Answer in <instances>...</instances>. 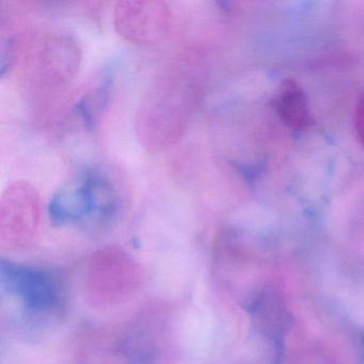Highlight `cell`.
<instances>
[{
    "label": "cell",
    "mask_w": 364,
    "mask_h": 364,
    "mask_svg": "<svg viewBox=\"0 0 364 364\" xmlns=\"http://www.w3.org/2000/svg\"><path fill=\"white\" fill-rule=\"evenodd\" d=\"M0 294L9 327L23 333H41L65 316L67 287L54 270L1 259Z\"/></svg>",
    "instance_id": "obj_1"
},
{
    "label": "cell",
    "mask_w": 364,
    "mask_h": 364,
    "mask_svg": "<svg viewBox=\"0 0 364 364\" xmlns=\"http://www.w3.org/2000/svg\"><path fill=\"white\" fill-rule=\"evenodd\" d=\"M201 86L197 71L182 60L155 80L136 117L142 146L161 151L173 146L186 131L197 108Z\"/></svg>",
    "instance_id": "obj_2"
},
{
    "label": "cell",
    "mask_w": 364,
    "mask_h": 364,
    "mask_svg": "<svg viewBox=\"0 0 364 364\" xmlns=\"http://www.w3.org/2000/svg\"><path fill=\"white\" fill-rule=\"evenodd\" d=\"M122 202L120 187L103 169L87 170L75 180L61 187L50 203L54 225L107 223L116 216Z\"/></svg>",
    "instance_id": "obj_3"
},
{
    "label": "cell",
    "mask_w": 364,
    "mask_h": 364,
    "mask_svg": "<svg viewBox=\"0 0 364 364\" xmlns=\"http://www.w3.org/2000/svg\"><path fill=\"white\" fill-rule=\"evenodd\" d=\"M16 52L22 54L27 80L43 90L65 88L75 78L82 63V48L77 40L63 31L31 37L20 48L14 41V58Z\"/></svg>",
    "instance_id": "obj_4"
},
{
    "label": "cell",
    "mask_w": 364,
    "mask_h": 364,
    "mask_svg": "<svg viewBox=\"0 0 364 364\" xmlns=\"http://www.w3.org/2000/svg\"><path fill=\"white\" fill-rule=\"evenodd\" d=\"M142 282L141 268L121 249H102L85 262L82 283L93 306L122 304L139 291Z\"/></svg>",
    "instance_id": "obj_5"
},
{
    "label": "cell",
    "mask_w": 364,
    "mask_h": 364,
    "mask_svg": "<svg viewBox=\"0 0 364 364\" xmlns=\"http://www.w3.org/2000/svg\"><path fill=\"white\" fill-rule=\"evenodd\" d=\"M41 197L24 181L8 186L0 201V246L7 250L25 248L37 235L41 220Z\"/></svg>",
    "instance_id": "obj_6"
},
{
    "label": "cell",
    "mask_w": 364,
    "mask_h": 364,
    "mask_svg": "<svg viewBox=\"0 0 364 364\" xmlns=\"http://www.w3.org/2000/svg\"><path fill=\"white\" fill-rule=\"evenodd\" d=\"M172 11L159 0H125L117 4L114 24L117 33L131 43L155 46L171 33Z\"/></svg>",
    "instance_id": "obj_7"
},
{
    "label": "cell",
    "mask_w": 364,
    "mask_h": 364,
    "mask_svg": "<svg viewBox=\"0 0 364 364\" xmlns=\"http://www.w3.org/2000/svg\"><path fill=\"white\" fill-rule=\"evenodd\" d=\"M274 109L283 124L293 131L312 127L313 118L304 91L294 80L281 84L274 101Z\"/></svg>",
    "instance_id": "obj_8"
},
{
    "label": "cell",
    "mask_w": 364,
    "mask_h": 364,
    "mask_svg": "<svg viewBox=\"0 0 364 364\" xmlns=\"http://www.w3.org/2000/svg\"><path fill=\"white\" fill-rule=\"evenodd\" d=\"M353 127L360 144L364 148V93L358 101L353 116Z\"/></svg>",
    "instance_id": "obj_9"
}]
</instances>
